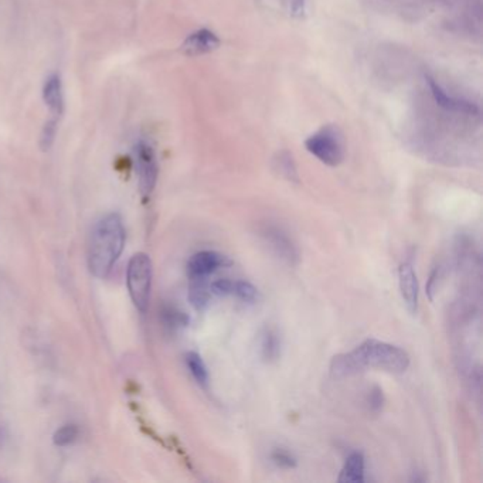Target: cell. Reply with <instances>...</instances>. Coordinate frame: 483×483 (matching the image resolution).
<instances>
[{
	"label": "cell",
	"instance_id": "obj_1",
	"mask_svg": "<svg viewBox=\"0 0 483 483\" xmlns=\"http://www.w3.org/2000/svg\"><path fill=\"white\" fill-rule=\"evenodd\" d=\"M409 366L410 356L404 349L376 339H367L354 350L335 356L330 362V374L335 378H345L359 374L366 369L401 374Z\"/></svg>",
	"mask_w": 483,
	"mask_h": 483
},
{
	"label": "cell",
	"instance_id": "obj_2",
	"mask_svg": "<svg viewBox=\"0 0 483 483\" xmlns=\"http://www.w3.org/2000/svg\"><path fill=\"white\" fill-rule=\"evenodd\" d=\"M125 245V228L118 214H108L92 228L88 243V267L94 276L105 278Z\"/></svg>",
	"mask_w": 483,
	"mask_h": 483
},
{
	"label": "cell",
	"instance_id": "obj_3",
	"mask_svg": "<svg viewBox=\"0 0 483 483\" xmlns=\"http://www.w3.org/2000/svg\"><path fill=\"white\" fill-rule=\"evenodd\" d=\"M309 154L327 166H339L345 159V139L336 125H326L305 142Z\"/></svg>",
	"mask_w": 483,
	"mask_h": 483
},
{
	"label": "cell",
	"instance_id": "obj_4",
	"mask_svg": "<svg viewBox=\"0 0 483 483\" xmlns=\"http://www.w3.org/2000/svg\"><path fill=\"white\" fill-rule=\"evenodd\" d=\"M126 285L131 299L139 312H146L152 289V261L143 252L131 258L126 271Z\"/></svg>",
	"mask_w": 483,
	"mask_h": 483
},
{
	"label": "cell",
	"instance_id": "obj_5",
	"mask_svg": "<svg viewBox=\"0 0 483 483\" xmlns=\"http://www.w3.org/2000/svg\"><path fill=\"white\" fill-rule=\"evenodd\" d=\"M134 162L138 176L139 192L143 197L150 196L158 182V161L154 147L146 141H139L134 149Z\"/></svg>",
	"mask_w": 483,
	"mask_h": 483
},
{
	"label": "cell",
	"instance_id": "obj_6",
	"mask_svg": "<svg viewBox=\"0 0 483 483\" xmlns=\"http://www.w3.org/2000/svg\"><path fill=\"white\" fill-rule=\"evenodd\" d=\"M425 81H427L432 101H434V104L440 110L451 112V114L461 115V116L480 119V108L477 104L472 103V101H469V99L453 96V95L448 94L438 84V81L435 79L429 77V75H425Z\"/></svg>",
	"mask_w": 483,
	"mask_h": 483
},
{
	"label": "cell",
	"instance_id": "obj_7",
	"mask_svg": "<svg viewBox=\"0 0 483 483\" xmlns=\"http://www.w3.org/2000/svg\"><path fill=\"white\" fill-rule=\"evenodd\" d=\"M260 237L268 249L276 258L288 265H296L299 263V251L291 237L275 225H264L260 230Z\"/></svg>",
	"mask_w": 483,
	"mask_h": 483
},
{
	"label": "cell",
	"instance_id": "obj_8",
	"mask_svg": "<svg viewBox=\"0 0 483 483\" xmlns=\"http://www.w3.org/2000/svg\"><path fill=\"white\" fill-rule=\"evenodd\" d=\"M230 260L216 251H200L190 258L187 264V274L193 278H207L218 268L230 265Z\"/></svg>",
	"mask_w": 483,
	"mask_h": 483
},
{
	"label": "cell",
	"instance_id": "obj_9",
	"mask_svg": "<svg viewBox=\"0 0 483 483\" xmlns=\"http://www.w3.org/2000/svg\"><path fill=\"white\" fill-rule=\"evenodd\" d=\"M398 287L407 309L415 314L418 308V281L410 263H404L398 268Z\"/></svg>",
	"mask_w": 483,
	"mask_h": 483
},
{
	"label": "cell",
	"instance_id": "obj_10",
	"mask_svg": "<svg viewBox=\"0 0 483 483\" xmlns=\"http://www.w3.org/2000/svg\"><path fill=\"white\" fill-rule=\"evenodd\" d=\"M220 45V39L207 29H200L194 33H192L183 43L182 50L187 56H201L214 52Z\"/></svg>",
	"mask_w": 483,
	"mask_h": 483
},
{
	"label": "cell",
	"instance_id": "obj_11",
	"mask_svg": "<svg viewBox=\"0 0 483 483\" xmlns=\"http://www.w3.org/2000/svg\"><path fill=\"white\" fill-rule=\"evenodd\" d=\"M43 99L53 118H59L64 111L63 83L59 74L48 75L43 87Z\"/></svg>",
	"mask_w": 483,
	"mask_h": 483
},
{
	"label": "cell",
	"instance_id": "obj_12",
	"mask_svg": "<svg viewBox=\"0 0 483 483\" xmlns=\"http://www.w3.org/2000/svg\"><path fill=\"white\" fill-rule=\"evenodd\" d=\"M281 336H279L278 330L275 327H265L261 333L260 339V351L261 358L264 362L272 363L279 359L281 356Z\"/></svg>",
	"mask_w": 483,
	"mask_h": 483
},
{
	"label": "cell",
	"instance_id": "obj_13",
	"mask_svg": "<svg viewBox=\"0 0 483 483\" xmlns=\"http://www.w3.org/2000/svg\"><path fill=\"white\" fill-rule=\"evenodd\" d=\"M343 483H359L364 480V456L362 452L350 453L338 477Z\"/></svg>",
	"mask_w": 483,
	"mask_h": 483
},
{
	"label": "cell",
	"instance_id": "obj_14",
	"mask_svg": "<svg viewBox=\"0 0 483 483\" xmlns=\"http://www.w3.org/2000/svg\"><path fill=\"white\" fill-rule=\"evenodd\" d=\"M212 291L206 282V278H193L190 279L189 288V300L193 305V308L197 311L206 309L210 302Z\"/></svg>",
	"mask_w": 483,
	"mask_h": 483
},
{
	"label": "cell",
	"instance_id": "obj_15",
	"mask_svg": "<svg viewBox=\"0 0 483 483\" xmlns=\"http://www.w3.org/2000/svg\"><path fill=\"white\" fill-rule=\"evenodd\" d=\"M186 364L193 378L197 381V384L206 389L209 386V371H207V366L201 359V356L196 351H189L186 354Z\"/></svg>",
	"mask_w": 483,
	"mask_h": 483
},
{
	"label": "cell",
	"instance_id": "obj_16",
	"mask_svg": "<svg viewBox=\"0 0 483 483\" xmlns=\"http://www.w3.org/2000/svg\"><path fill=\"white\" fill-rule=\"evenodd\" d=\"M275 169L288 182L299 183L298 169H296L295 161L289 152H281V154H278V156L275 159Z\"/></svg>",
	"mask_w": 483,
	"mask_h": 483
},
{
	"label": "cell",
	"instance_id": "obj_17",
	"mask_svg": "<svg viewBox=\"0 0 483 483\" xmlns=\"http://www.w3.org/2000/svg\"><path fill=\"white\" fill-rule=\"evenodd\" d=\"M233 295L247 303H256L260 299L258 289L247 281H234L233 282Z\"/></svg>",
	"mask_w": 483,
	"mask_h": 483
},
{
	"label": "cell",
	"instance_id": "obj_18",
	"mask_svg": "<svg viewBox=\"0 0 483 483\" xmlns=\"http://www.w3.org/2000/svg\"><path fill=\"white\" fill-rule=\"evenodd\" d=\"M271 460L278 468H282V469H294L298 465V461L294 456V453L285 448L274 449L271 453Z\"/></svg>",
	"mask_w": 483,
	"mask_h": 483
},
{
	"label": "cell",
	"instance_id": "obj_19",
	"mask_svg": "<svg viewBox=\"0 0 483 483\" xmlns=\"http://www.w3.org/2000/svg\"><path fill=\"white\" fill-rule=\"evenodd\" d=\"M79 437V428L75 425H64L56 431L54 444L59 446H67Z\"/></svg>",
	"mask_w": 483,
	"mask_h": 483
},
{
	"label": "cell",
	"instance_id": "obj_20",
	"mask_svg": "<svg viewBox=\"0 0 483 483\" xmlns=\"http://www.w3.org/2000/svg\"><path fill=\"white\" fill-rule=\"evenodd\" d=\"M367 405H369L370 411L374 413V414H377V413H380L381 410H383V407H384L383 390H381L377 386L370 389V391L367 394Z\"/></svg>",
	"mask_w": 483,
	"mask_h": 483
},
{
	"label": "cell",
	"instance_id": "obj_21",
	"mask_svg": "<svg viewBox=\"0 0 483 483\" xmlns=\"http://www.w3.org/2000/svg\"><path fill=\"white\" fill-rule=\"evenodd\" d=\"M56 132H57V119L53 118L52 121H48L44 126L43 134H41V147L43 150H48L52 147L54 138H56Z\"/></svg>",
	"mask_w": 483,
	"mask_h": 483
},
{
	"label": "cell",
	"instance_id": "obj_22",
	"mask_svg": "<svg viewBox=\"0 0 483 483\" xmlns=\"http://www.w3.org/2000/svg\"><path fill=\"white\" fill-rule=\"evenodd\" d=\"M210 291L213 295H217V296L233 295V281H228V279H218V281L210 285Z\"/></svg>",
	"mask_w": 483,
	"mask_h": 483
}]
</instances>
